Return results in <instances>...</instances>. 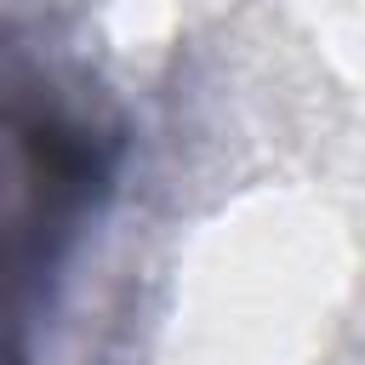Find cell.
<instances>
[{"label":"cell","mask_w":365,"mask_h":365,"mask_svg":"<svg viewBox=\"0 0 365 365\" xmlns=\"http://www.w3.org/2000/svg\"><path fill=\"white\" fill-rule=\"evenodd\" d=\"M125 160L131 120L120 97L80 57L0 17V365H40Z\"/></svg>","instance_id":"obj_1"}]
</instances>
